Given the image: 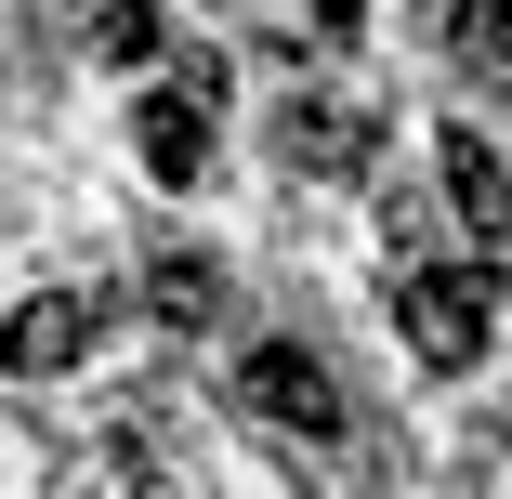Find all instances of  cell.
<instances>
[{"label":"cell","instance_id":"2","mask_svg":"<svg viewBox=\"0 0 512 499\" xmlns=\"http://www.w3.org/2000/svg\"><path fill=\"white\" fill-rule=\"evenodd\" d=\"M237 408L276 421V434H302V447H342V434H355V394H342V368H329L316 342H250Z\"/></svg>","mask_w":512,"mask_h":499},{"label":"cell","instance_id":"5","mask_svg":"<svg viewBox=\"0 0 512 499\" xmlns=\"http://www.w3.org/2000/svg\"><path fill=\"white\" fill-rule=\"evenodd\" d=\"M132 132H145V171L158 184H197V171H211V79H158Z\"/></svg>","mask_w":512,"mask_h":499},{"label":"cell","instance_id":"4","mask_svg":"<svg viewBox=\"0 0 512 499\" xmlns=\"http://www.w3.org/2000/svg\"><path fill=\"white\" fill-rule=\"evenodd\" d=\"M106 289H40V303H14V329H0V381H53V368H79L92 342H106Z\"/></svg>","mask_w":512,"mask_h":499},{"label":"cell","instance_id":"1","mask_svg":"<svg viewBox=\"0 0 512 499\" xmlns=\"http://www.w3.org/2000/svg\"><path fill=\"white\" fill-rule=\"evenodd\" d=\"M394 316H407V355L460 381V368L499 342V276H486V263H407V276H394Z\"/></svg>","mask_w":512,"mask_h":499},{"label":"cell","instance_id":"10","mask_svg":"<svg viewBox=\"0 0 512 499\" xmlns=\"http://www.w3.org/2000/svg\"><path fill=\"white\" fill-rule=\"evenodd\" d=\"M302 27H316V40H355V27H368V0H302Z\"/></svg>","mask_w":512,"mask_h":499},{"label":"cell","instance_id":"3","mask_svg":"<svg viewBox=\"0 0 512 499\" xmlns=\"http://www.w3.org/2000/svg\"><path fill=\"white\" fill-rule=\"evenodd\" d=\"M263 132H276V171H316V184H355L381 158V119L355 106V92H289Z\"/></svg>","mask_w":512,"mask_h":499},{"label":"cell","instance_id":"8","mask_svg":"<svg viewBox=\"0 0 512 499\" xmlns=\"http://www.w3.org/2000/svg\"><path fill=\"white\" fill-rule=\"evenodd\" d=\"M145 303H158L171 329H211V303H224V263H197V250H158V263H145Z\"/></svg>","mask_w":512,"mask_h":499},{"label":"cell","instance_id":"9","mask_svg":"<svg viewBox=\"0 0 512 499\" xmlns=\"http://www.w3.org/2000/svg\"><path fill=\"white\" fill-rule=\"evenodd\" d=\"M92 53H106V66H145L158 53V0H119V14L92 27Z\"/></svg>","mask_w":512,"mask_h":499},{"label":"cell","instance_id":"6","mask_svg":"<svg viewBox=\"0 0 512 499\" xmlns=\"http://www.w3.org/2000/svg\"><path fill=\"white\" fill-rule=\"evenodd\" d=\"M447 53H460L473 92H499V106H512V0H447Z\"/></svg>","mask_w":512,"mask_h":499},{"label":"cell","instance_id":"7","mask_svg":"<svg viewBox=\"0 0 512 499\" xmlns=\"http://www.w3.org/2000/svg\"><path fill=\"white\" fill-rule=\"evenodd\" d=\"M434 158H447V197H460V224H473V237H499V224H512V171L486 158V132H447Z\"/></svg>","mask_w":512,"mask_h":499}]
</instances>
